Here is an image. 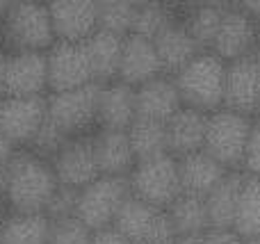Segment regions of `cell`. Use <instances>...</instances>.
<instances>
[{"label": "cell", "mask_w": 260, "mask_h": 244, "mask_svg": "<svg viewBox=\"0 0 260 244\" xmlns=\"http://www.w3.org/2000/svg\"><path fill=\"white\" fill-rule=\"evenodd\" d=\"M7 190L5 203L9 213H46L59 181L53 162L30 149L16 151L7 162Z\"/></svg>", "instance_id": "cell-1"}, {"label": "cell", "mask_w": 260, "mask_h": 244, "mask_svg": "<svg viewBox=\"0 0 260 244\" xmlns=\"http://www.w3.org/2000/svg\"><path fill=\"white\" fill-rule=\"evenodd\" d=\"M229 64L212 50H201L174 76L183 105L199 112H215L224 108V85Z\"/></svg>", "instance_id": "cell-2"}, {"label": "cell", "mask_w": 260, "mask_h": 244, "mask_svg": "<svg viewBox=\"0 0 260 244\" xmlns=\"http://www.w3.org/2000/svg\"><path fill=\"white\" fill-rule=\"evenodd\" d=\"M3 39L14 53H46L57 41L48 5L18 0L3 18Z\"/></svg>", "instance_id": "cell-3"}, {"label": "cell", "mask_w": 260, "mask_h": 244, "mask_svg": "<svg viewBox=\"0 0 260 244\" xmlns=\"http://www.w3.org/2000/svg\"><path fill=\"white\" fill-rule=\"evenodd\" d=\"M251 123L253 121L249 119V114L235 112L229 108H219L210 112L206 121L203 151L210 153L217 162H221L231 171L242 167Z\"/></svg>", "instance_id": "cell-4"}, {"label": "cell", "mask_w": 260, "mask_h": 244, "mask_svg": "<svg viewBox=\"0 0 260 244\" xmlns=\"http://www.w3.org/2000/svg\"><path fill=\"white\" fill-rule=\"evenodd\" d=\"M128 183L133 196L167 210L183 194L178 158H174L171 153H162L155 158L137 160L133 171L128 173Z\"/></svg>", "instance_id": "cell-5"}, {"label": "cell", "mask_w": 260, "mask_h": 244, "mask_svg": "<svg viewBox=\"0 0 260 244\" xmlns=\"http://www.w3.org/2000/svg\"><path fill=\"white\" fill-rule=\"evenodd\" d=\"M130 196L128 176H103L85 185L78 192L76 217L85 222L91 231H101L114 224L123 201Z\"/></svg>", "instance_id": "cell-6"}, {"label": "cell", "mask_w": 260, "mask_h": 244, "mask_svg": "<svg viewBox=\"0 0 260 244\" xmlns=\"http://www.w3.org/2000/svg\"><path fill=\"white\" fill-rule=\"evenodd\" d=\"M114 228L133 244H174L176 231L165 208L151 205L130 194L114 217Z\"/></svg>", "instance_id": "cell-7"}, {"label": "cell", "mask_w": 260, "mask_h": 244, "mask_svg": "<svg viewBox=\"0 0 260 244\" xmlns=\"http://www.w3.org/2000/svg\"><path fill=\"white\" fill-rule=\"evenodd\" d=\"M99 91L101 85L96 82L67 91H53L48 96V121L67 137L85 135L96 123Z\"/></svg>", "instance_id": "cell-8"}, {"label": "cell", "mask_w": 260, "mask_h": 244, "mask_svg": "<svg viewBox=\"0 0 260 244\" xmlns=\"http://www.w3.org/2000/svg\"><path fill=\"white\" fill-rule=\"evenodd\" d=\"M48 117V96H3L0 130L16 146H27Z\"/></svg>", "instance_id": "cell-9"}, {"label": "cell", "mask_w": 260, "mask_h": 244, "mask_svg": "<svg viewBox=\"0 0 260 244\" xmlns=\"http://www.w3.org/2000/svg\"><path fill=\"white\" fill-rule=\"evenodd\" d=\"M46 64H48L50 91H67L94 82L85 46L76 41H55L46 50Z\"/></svg>", "instance_id": "cell-10"}, {"label": "cell", "mask_w": 260, "mask_h": 244, "mask_svg": "<svg viewBox=\"0 0 260 244\" xmlns=\"http://www.w3.org/2000/svg\"><path fill=\"white\" fill-rule=\"evenodd\" d=\"M50 162H53L57 181L62 185L76 187V190H82L101 176L94 153V142L87 135L69 137L67 144L59 149V153Z\"/></svg>", "instance_id": "cell-11"}, {"label": "cell", "mask_w": 260, "mask_h": 244, "mask_svg": "<svg viewBox=\"0 0 260 244\" xmlns=\"http://www.w3.org/2000/svg\"><path fill=\"white\" fill-rule=\"evenodd\" d=\"M258 48V23L242 9H226L221 16L219 30L212 41V53L219 55L224 62L249 57Z\"/></svg>", "instance_id": "cell-12"}, {"label": "cell", "mask_w": 260, "mask_h": 244, "mask_svg": "<svg viewBox=\"0 0 260 244\" xmlns=\"http://www.w3.org/2000/svg\"><path fill=\"white\" fill-rule=\"evenodd\" d=\"M46 5L57 41L82 44L99 30L96 0H48Z\"/></svg>", "instance_id": "cell-13"}, {"label": "cell", "mask_w": 260, "mask_h": 244, "mask_svg": "<svg viewBox=\"0 0 260 244\" xmlns=\"http://www.w3.org/2000/svg\"><path fill=\"white\" fill-rule=\"evenodd\" d=\"M48 89L46 53H12L5 68V96H44Z\"/></svg>", "instance_id": "cell-14"}, {"label": "cell", "mask_w": 260, "mask_h": 244, "mask_svg": "<svg viewBox=\"0 0 260 244\" xmlns=\"http://www.w3.org/2000/svg\"><path fill=\"white\" fill-rule=\"evenodd\" d=\"M162 64L153 39L142 34H126L121 46V62H119V78L130 87H139L153 78L162 76Z\"/></svg>", "instance_id": "cell-15"}, {"label": "cell", "mask_w": 260, "mask_h": 244, "mask_svg": "<svg viewBox=\"0 0 260 244\" xmlns=\"http://www.w3.org/2000/svg\"><path fill=\"white\" fill-rule=\"evenodd\" d=\"M260 103V68L249 57L229 62L224 85V108L242 114H253Z\"/></svg>", "instance_id": "cell-16"}, {"label": "cell", "mask_w": 260, "mask_h": 244, "mask_svg": "<svg viewBox=\"0 0 260 244\" xmlns=\"http://www.w3.org/2000/svg\"><path fill=\"white\" fill-rule=\"evenodd\" d=\"M135 119H137L135 87H130L121 80L101 85L96 126L103 128V130H128Z\"/></svg>", "instance_id": "cell-17"}, {"label": "cell", "mask_w": 260, "mask_h": 244, "mask_svg": "<svg viewBox=\"0 0 260 244\" xmlns=\"http://www.w3.org/2000/svg\"><path fill=\"white\" fill-rule=\"evenodd\" d=\"M135 100H137V117L162 123H167L183 108L174 76H167V73L135 87Z\"/></svg>", "instance_id": "cell-18"}, {"label": "cell", "mask_w": 260, "mask_h": 244, "mask_svg": "<svg viewBox=\"0 0 260 244\" xmlns=\"http://www.w3.org/2000/svg\"><path fill=\"white\" fill-rule=\"evenodd\" d=\"M206 121L208 114L199 112L194 108H183L165 123L167 126V151L174 158H183V155L197 153L203 149V140H206Z\"/></svg>", "instance_id": "cell-19"}, {"label": "cell", "mask_w": 260, "mask_h": 244, "mask_svg": "<svg viewBox=\"0 0 260 244\" xmlns=\"http://www.w3.org/2000/svg\"><path fill=\"white\" fill-rule=\"evenodd\" d=\"M91 142H94L99 171L103 176H128L137 164L135 151L128 140V130H103L101 128L91 137Z\"/></svg>", "instance_id": "cell-20"}, {"label": "cell", "mask_w": 260, "mask_h": 244, "mask_svg": "<svg viewBox=\"0 0 260 244\" xmlns=\"http://www.w3.org/2000/svg\"><path fill=\"white\" fill-rule=\"evenodd\" d=\"M89 62L91 80L96 85H105L119 78V62H121L123 37L108 30H96L89 39L82 41Z\"/></svg>", "instance_id": "cell-21"}, {"label": "cell", "mask_w": 260, "mask_h": 244, "mask_svg": "<svg viewBox=\"0 0 260 244\" xmlns=\"http://www.w3.org/2000/svg\"><path fill=\"white\" fill-rule=\"evenodd\" d=\"M231 169H226L221 162H217L210 153L206 151H197L178 158V173H180V187L185 194L203 196L206 199L208 192L229 173Z\"/></svg>", "instance_id": "cell-22"}, {"label": "cell", "mask_w": 260, "mask_h": 244, "mask_svg": "<svg viewBox=\"0 0 260 244\" xmlns=\"http://www.w3.org/2000/svg\"><path fill=\"white\" fill-rule=\"evenodd\" d=\"M153 44H155L162 71H165L167 76H176L185 64L192 62V59L201 53V48H199L197 41H194L192 34L187 32L185 23H178V21L167 25L165 30L153 39Z\"/></svg>", "instance_id": "cell-23"}, {"label": "cell", "mask_w": 260, "mask_h": 244, "mask_svg": "<svg viewBox=\"0 0 260 244\" xmlns=\"http://www.w3.org/2000/svg\"><path fill=\"white\" fill-rule=\"evenodd\" d=\"M242 181H244V173L229 171L210 192H208L206 210H208L210 228H233Z\"/></svg>", "instance_id": "cell-24"}, {"label": "cell", "mask_w": 260, "mask_h": 244, "mask_svg": "<svg viewBox=\"0 0 260 244\" xmlns=\"http://www.w3.org/2000/svg\"><path fill=\"white\" fill-rule=\"evenodd\" d=\"M50 219L46 213H9L0 219V244H46Z\"/></svg>", "instance_id": "cell-25"}, {"label": "cell", "mask_w": 260, "mask_h": 244, "mask_svg": "<svg viewBox=\"0 0 260 244\" xmlns=\"http://www.w3.org/2000/svg\"><path fill=\"white\" fill-rule=\"evenodd\" d=\"M169 219L174 224L176 237L178 235H194V233H206L210 228L208 222V210H206V199L194 194H180L174 203L167 208Z\"/></svg>", "instance_id": "cell-26"}, {"label": "cell", "mask_w": 260, "mask_h": 244, "mask_svg": "<svg viewBox=\"0 0 260 244\" xmlns=\"http://www.w3.org/2000/svg\"><path fill=\"white\" fill-rule=\"evenodd\" d=\"M233 231L242 237L260 235V176L244 173L240 187L238 210H235Z\"/></svg>", "instance_id": "cell-27"}, {"label": "cell", "mask_w": 260, "mask_h": 244, "mask_svg": "<svg viewBox=\"0 0 260 244\" xmlns=\"http://www.w3.org/2000/svg\"><path fill=\"white\" fill-rule=\"evenodd\" d=\"M128 140L137 160L169 153L167 151V126L162 121L137 117L128 128Z\"/></svg>", "instance_id": "cell-28"}, {"label": "cell", "mask_w": 260, "mask_h": 244, "mask_svg": "<svg viewBox=\"0 0 260 244\" xmlns=\"http://www.w3.org/2000/svg\"><path fill=\"white\" fill-rule=\"evenodd\" d=\"M229 7H192L187 9V18H185V27L192 34V39L197 41V46L201 50H210L212 41L219 30L221 16Z\"/></svg>", "instance_id": "cell-29"}, {"label": "cell", "mask_w": 260, "mask_h": 244, "mask_svg": "<svg viewBox=\"0 0 260 244\" xmlns=\"http://www.w3.org/2000/svg\"><path fill=\"white\" fill-rule=\"evenodd\" d=\"M176 21L174 16V7L167 0H153L148 5H142L135 12V21H133V34H142L146 39H155L167 25Z\"/></svg>", "instance_id": "cell-30"}, {"label": "cell", "mask_w": 260, "mask_h": 244, "mask_svg": "<svg viewBox=\"0 0 260 244\" xmlns=\"http://www.w3.org/2000/svg\"><path fill=\"white\" fill-rule=\"evenodd\" d=\"M96 9H99V30H108L121 37L130 34L137 12L133 0H96Z\"/></svg>", "instance_id": "cell-31"}, {"label": "cell", "mask_w": 260, "mask_h": 244, "mask_svg": "<svg viewBox=\"0 0 260 244\" xmlns=\"http://www.w3.org/2000/svg\"><path fill=\"white\" fill-rule=\"evenodd\" d=\"M91 233L94 231L85 222H80L76 215L50 219L46 244H91Z\"/></svg>", "instance_id": "cell-32"}, {"label": "cell", "mask_w": 260, "mask_h": 244, "mask_svg": "<svg viewBox=\"0 0 260 244\" xmlns=\"http://www.w3.org/2000/svg\"><path fill=\"white\" fill-rule=\"evenodd\" d=\"M67 140H69V137L64 135L57 126H53V123L48 121V117H46L44 126H41L39 132L32 137V142L27 144V149H30L32 153L46 158V160H53L55 155L59 153V149L67 144Z\"/></svg>", "instance_id": "cell-33"}, {"label": "cell", "mask_w": 260, "mask_h": 244, "mask_svg": "<svg viewBox=\"0 0 260 244\" xmlns=\"http://www.w3.org/2000/svg\"><path fill=\"white\" fill-rule=\"evenodd\" d=\"M78 192L76 187H69V185H62L55 190L53 199H50L48 208H46V215L48 219H59V217H71L76 215V205H78Z\"/></svg>", "instance_id": "cell-34"}, {"label": "cell", "mask_w": 260, "mask_h": 244, "mask_svg": "<svg viewBox=\"0 0 260 244\" xmlns=\"http://www.w3.org/2000/svg\"><path fill=\"white\" fill-rule=\"evenodd\" d=\"M242 167H244V173L260 176V117L251 123V132H249V142H247V151H244Z\"/></svg>", "instance_id": "cell-35"}, {"label": "cell", "mask_w": 260, "mask_h": 244, "mask_svg": "<svg viewBox=\"0 0 260 244\" xmlns=\"http://www.w3.org/2000/svg\"><path fill=\"white\" fill-rule=\"evenodd\" d=\"M203 244H242V235L233 228H208L203 233Z\"/></svg>", "instance_id": "cell-36"}, {"label": "cell", "mask_w": 260, "mask_h": 244, "mask_svg": "<svg viewBox=\"0 0 260 244\" xmlns=\"http://www.w3.org/2000/svg\"><path fill=\"white\" fill-rule=\"evenodd\" d=\"M91 244H133V242L123 233H119L114 226H108L91 233Z\"/></svg>", "instance_id": "cell-37"}, {"label": "cell", "mask_w": 260, "mask_h": 244, "mask_svg": "<svg viewBox=\"0 0 260 244\" xmlns=\"http://www.w3.org/2000/svg\"><path fill=\"white\" fill-rule=\"evenodd\" d=\"M14 153H16V144L0 130V167H7V162L12 160Z\"/></svg>", "instance_id": "cell-38"}, {"label": "cell", "mask_w": 260, "mask_h": 244, "mask_svg": "<svg viewBox=\"0 0 260 244\" xmlns=\"http://www.w3.org/2000/svg\"><path fill=\"white\" fill-rule=\"evenodd\" d=\"M238 3L244 14H249L256 23L260 21V0H238Z\"/></svg>", "instance_id": "cell-39"}, {"label": "cell", "mask_w": 260, "mask_h": 244, "mask_svg": "<svg viewBox=\"0 0 260 244\" xmlns=\"http://www.w3.org/2000/svg\"><path fill=\"white\" fill-rule=\"evenodd\" d=\"M187 9L192 7H229V0H183Z\"/></svg>", "instance_id": "cell-40"}, {"label": "cell", "mask_w": 260, "mask_h": 244, "mask_svg": "<svg viewBox=\"0 0 260 244\" xmlns=\"http://www.w3.org/2000/svg\"><path fill=\"white\" fill-rule=\"evenodd\" d=\"M174 244H203V233H194V235H178Z\"/></svg>", "instance_id": "cell-41"}, {"label": "cell", "mask_w": 260, "mask_h": 244, "mask_svg": "<svg viewBox=\"0 0 260 244\" xmlns=\"http://www.w3.org/2000/svg\"><path fill=\"white\" fill-rule=\"evenodd\" d=\"M5 68H7V55L0 53V98L5 96Z\"/></svg>", "instance_id": "cell-42"}, {"label": "cell", "mask_w": 260, "mask_h": 244, "mask_svg": "<svg viewBox=\"0 0 260 244\" xmlns=\"http://www.w3.org/2000/svg\"><path fill=\"white\" fill-rule=\"evenodd\" d=\"M5 190H7V169L0 167V203H5Z\"/></svg>", "instance_id": "cell-43"}, {"label": "cell", "mask_w": 260, "mask_h": 244, "mask_svg": "<svg viewBox=\"0 0 260 244\" xmlns=\"http://www.w3.org/2000/svg\"><path fill=\"white\" fill-rule=\"evenodd\" d=\"M16 3H18V0H0V21H3L5 14H7Z\"/></svg>", "instance_id": "cell-44"}, {"label": "cell", "mask_w": 260, "mask_h": 244, "mask_svg": "<svg viewBox=\"0 0 260 244\" xmlns=\"http://www.w3.org/2000/svg\"><path fill=\"white\" fill-rule=\"evenodd\" d=\"M251 59H253V62H256V66L260 68V44H258V48L251 53Z\"/></svg>", "instance_id": "cell-45"}, {"label": "cell", "mask_w": 260, "mask_h": 244, "mask_svg": "<svg viewBox=\"0 0 260 244\" xmlns=\"http://www.w3.org/2000/svg\"><path fill=\"white\" fill-rule=\"evenodd\" d=\"M242 244H260V235H256V237H242Z\"/></svg>", "instance_id": "cell-46"}, {"label": "cell", "mask_w": 260, "mask_h": 244, "mask_svg": "<svg viewBox=\"0 0 260 244\" xmlns=\"http://www.w3.org/2000/svg\"><path fill=\"white\" fill-rule=\"evenodd\" d=\"M148 3H153V0H133L135 7H142V5H148Z\"/></svg>", "instance_id": "cell-47"}, {"label": "cell", "mask_w": 260, "mask_h": 244, "mask_svg": "<svg viewBox=\"0 0 260 244\" xmlns=\"http://www.w3.org/2000/svg\"><path fill=\"white\" fill-rule=\"evenodd\" d=\"M256 114H258V117H260V103H258V110H256Z\"/></svg>", "instance_id": "cell-48"}, {"label": "cell", "mask_w": 260, "mask_h": 244, "mask_svg": "<svg viewBox=\"0 0 260 244\" xmlns=\"http://www.w3.org/2000/svg\"><path fill=\"white\" fill-rule=\"evenodd\" d=\"M37 3H48V0H37Z\"/></svg>", "instance_id": "cell-49"}, {"label": "cell", "mask_w": 260, "mask_h": 244, "mask_svg": "<svg viewBox=\"0 0 260 244\" xmlns=\"http://www.w3.org/2000/svg\"><path fill=\"white\" fill-rule=\"evenodd\" d=\"M0 219H3V215H0Z\"/></svg>", "instance_id": "cell-50"}, {"label": "cell", "mask_w": 260, "mask_h": 244, "mask_svg": "<svg viewBox=\"0 0 260 244\" xmlns=\"http://www.w3.org/2000/svg\"><path fill=\"white\" fill-rule=\"evenodd\" d=\"M0 100H3V98H0Z\"/></svg>", "instance_id": "cell-51"}]
</instances>
